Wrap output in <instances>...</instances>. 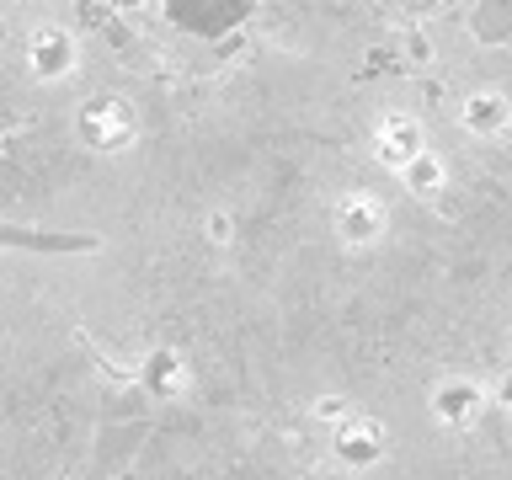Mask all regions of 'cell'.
Masks as SVG:
<instances>
[{
	"instance_id": "obj_1",
	"label": "cell",
	"mask_w": 512,
	"mask_h": 480,
	"mask_svg": "<svg viewBox=\"0 0 512 480\" xmlns=\"http://www.w3.org/2000/svg\"><path fill=\"white\" fill-rule=\"evenodd\" d=\"M75 139H80V150H86V155H102V160L128 155L139 144V112H134V102L118 96V91L86 96V102L75 107Z\"/></svg>"
},
{
	"instance_id": "obj_2",
	"label": "cell",
	"mask_w": 512,
	"mask_h": 480,
	"mask_svg": "<svg viewBox=\"0 0 512 480\" xmlns=\"http://www.w3.org/2000/svg\"><path fill=\"white\" fill-rule=\"evenodd\" d=\"M331 235L342 240L347 251H374L390 235V203L368 187H352L331 203Z\"/></svg>"
},
{
	"instance_id": "obj_3",
	"label": "cell",
	"mask_w": 512,
	"mask_h": 480,
	"mask_svg": "<svg viewBox=\"0 0 512 480\" xmlns=\"http://www.w3.org/2000/svg\"><path fill=\"white\" fill-rule=\"evenodd\" d=\"M427 411L448 432H470L491 411V384H480L475 374H438L427 384Z\"/></svg>"
},
{
	"instance_id": "obj_4",
	"label": "cell",
	"mask_w": 512,
	"mask_h": 480,
	"mask_svg": "<svg viewBox=\"0 0 512 480\" xmlns=\"http://www.w3.org/2000/svg\"><path fill=\"white\" fill-rule=\"evenodd\" d=\"M80 38L64 22H43L27 32V70L32 80H43V86H64L75 70H80Z\"/></svg>"
},
{
	"instance_id": "obj_5",
	"label": "cell",
	"mask_w": 512,
	"mask_h": 480,
	"mask_svg": "<svg viewBox=\"0 0 512 480\" xmlns=\"http://www.w3.org/2000/svg\"><path fill=\"white\" fill-rule=\"evenodd\" d=\"M331 459L352 475H368L390 459V432H384L374 416H347L342 427H331Z\"/></svg>"
},
{
	"instance_id": "obj_6",
	"label": "cell",
	"mask_w": 512,
	"mask_h": 480,
	"mask_svg": "<svg viewBox=\"0 0 512 480\" xmlns=\"http://www.w3.org/2000/svg\"><path fill=\"white\" fill-rule=\"evenodd\" d=\"M422 150H427L422 118H411V112H384L374 123V160L384 171H406Z\"/></svg>"
},
{
	"instance_id": "obj_7",
	"label": "cell",
	"mask_w": 512,
	"mask_h": 480,
	"mask_svg": "<svg viewBox=\"0 0 512 480\" xmlns=\"http://www.w3.org/2000/svg\"><path fill=\"white\" fill-rule=\"evenodd\" d=\"M134 379H139V390H144V395L166 406V400H182V395H187L192 363H187V352H176V347H150Z\"/></svg>"
},
{
	"instance_id": "obj_8",
	"label": "cell",
	"mask_w": 512,
	"mask_h": 480,
	"mask_svg": "<svg viewBox=\"0 0 512 480\" xmlns=\"http://www.w3.org/2000/svg\"><path fill=\"white\" fill-rule=\"evenodd\" d=\"M459 128H464L470 139H502L507 128H512V96L496 91V86L464 91V102H459Z\"/></svg>"
},
{
	"instance_id": "obj_9",
	"label": "cell",
	"mask_w": 512,
	"mask_h": 480,
	"mask_svg": "<svg viewBox=\"0 0 512 480\" xmlns=\"http://www.w3.org/2000/svg\"><path fill=\"white\" fill-rule=\"evenodd\" d=\"M395 182H400V192H406L411 203H438L443 192H448V182H454V176H448V160H443V155L427 144V150L416 155L406 171H395Z\"/></svg>"
},
{
	"instance_id": "obj_10",
	"label": "cell",
	"mask_w": 512,
	"mask_h": 480,
	"mask_svg": "<svg viewBox=\"0 0 512 480\" xmlns=\"http://www.w3.org/2000/svg\"><path fill=\"white\" fill-rule=\"evenodd\" d=\"M304 416H310L315 427H326V432H331V427H342L347 416H358V406H352L342 390H326V395H315V400H310V411H304Z\"/></svg>"
},
{
	"instance_id": "obj_11",
	"label": "cell",
	"mask_w": 512,
	"mask_h": 480,
	"mask_svg": "<svg viewBox=\"0 0 512 480\" xmlns=\"http://www.w3.org/2000/svg\"><path fill=\"white\" fill-rule=\"evenodd\" d=\"M235 230H240V224H235V214H230V208H224V203H214V208H208V214H203V240H208V246H235Z\"/></svg>"
},
{
	"instance_id": "obj_12",
	"label": "cell",
	"mask_w": 512,
	"mask_h": 480,
	"mask_svg": "<svg viewBox=\"0 0 512 480\" xmlns=\"http://www.w3.org/2000/svg\"><path fill=\"white\" fill-rule=\"evenodd\" d=\"M491 406L502 411V416H512V363H507L502 374L491 379Z\"/></svg>"
}]
</instances>
